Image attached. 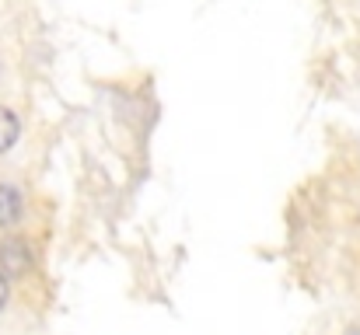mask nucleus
<instances>
[{
	"label": "nucleus",
	"mask_w": 360,
	"mask_h": 335,
	"mask_svg": "<svg viewBox=\"0 0 360 335\" xmlns=\"http://www.w3.org/2000/svg\"><path fill=\"white\" fill-rule=\"evenodd\" d=\"M32 265V251L21 237H7L0 241V272L4 276H25Z\"/></svg>",
	"instance_id": "1"
},
{
	"label": "nucleus",
	"mask_w": 360,
	"mask_h": 335,
	"mask_svg": "<svg viewBox=\"0 0 360 335\" xmlns=\"http://www.w3.org/2000/svg\"><path fill=\"white\" fill-rule=\"evenodd\" d=\"M25 214V199L18 185H0V227H14Z\"/></svg>",
	"instance_id": "2"
},
{
	"label": "nucleus",
	"mask_w": 360,
	"mask_h": 335,
	"mask_svg": "<svg viewBox=\"0 0 360 335\" xmlns=\"http://www.w3.org/2000/svg\"><path fill=\"white\" fill-rule=\"evenodd\" d=\"M18 133H21V122L11 109L0 105V154H7L14 143H18Z\"/></svg>",
	"instance_id": "3"
},
{
	"label": "nucleus",
	"mask_w": 360,
	"mask_h": 335,
	"mask_svg": "<svg viewBox=\"0 0 360 335\" xmlns=\"http://www.w3.org/2000/svg\"><path fill=\"white\" fill-rule=\"evenodd\" d=\"M7 297H11V283H7V276L0 272V311H4V304H7Z\"/></svg>",
	"instance_id": "4"
},
{
	"label": "nucleus",
	"mask_w": 360,
	"mask_h": 335,
	"mask_svg": "<svg viewBox=\"0 0 360 335\" xmlns=\"http://www.w3.org/2000/svg\"><path fill=\"white\" fill-rule=\"evenodd\" d=\"M347 335H360V322H357V325H354V329H350V332H347Z\"/></svg>",
	"instance_id": "5"
}]
</instances>
